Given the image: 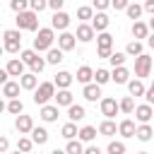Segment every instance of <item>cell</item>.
<instances>
[{
	"instance_id": "1",
	"label": "cell",
	"mask_w": 154,
	"mask_h": 154,
	"mask_svg": "<svg viewBox=\"0 0 154 154\" xmlns=\"http://www.w3.org/2000/svg\"><path fill=\"white\" fill-rule=\"evenodd\" d=\"M17 29H22V31H38V12H34V10L17 12Z\"/></svg>"
},
{
	"instance_id": "2",
	"label": "cell",
	"mask_w": 154,
	"mask_h": 154,
	"mask_svg": "<svg viewBox=\"0 0 154 154\" xmlns=\"http://www.w3.org/2000/svg\"><path fill=\"white\" fill-rule=\"evenodd\" d=\"M55 82H41L36 89H34V103L36 106H43V103H48L51 99H55Z\"/></svg>"
},
{
	"instance_id": "3",
	"label": "cell",
	"mask_w": 154,
	"mask_h": 154,
	"mask_svg": "<svg viewBox=\"0 0 154 154\" xmlns=\"http://www.w3.org/2000/svg\"><path fill=\"white\" fill-rule=\"evenodd\" d=\"M55 29L53 26H43V29H38L36 31V38H34V48L41 53V51H48V48H53V41H55V34H53Z\"/></svg>"
},
{
	"instance_id": "4",
	"label": "cell",
	"mask_w": 154,
	"mask_h": 154,
	"mask_svg": "<svg viewBox=\"0 0 154 154\" xmlns=\"http://www.w3.org/2000/svg\"><path fill=\"white\" fill-rule=\"evenodd\" d=\"M22 29H7L5 34H2V38H5V51L7 53H19V48H22V34H19Z\"/></svg>"
},
{
	"instance_id": "5",
	"label": "cell",
	"mask_w": 154,
	"mask_h": 154,
	"mask_svg": "<svg viewBox=\"0 0 154 154\" xmlns=\"http://www.w3.org/2000/svg\"><path fill=\"white\" fill-rule=\"evenodd\" d=\"M152 67H154V60L147 55V53H140L137 58H135V75L137 77H149V72H152Z\"/></svg>"
},
{
	"instance_id": "6",
	"label": "cell",
	"mask_w": 154,
	"mask_h": 154,
	"mask_svg": "<svg viewBox=\"0 0 154 154\" xmlns=\"http://www.w3.org/2000/svg\"><path fill=\"white\" fill-rule=\"evenodd\" d=\"M101 113H103L106 118H116V116L120 113V101H116V99H111V96L101 99Z\"/></svg>"
},
{
	"instance_id": "7",
	"label": "cell",
	"mask_w": 154,
	"mask_h": 154,
	"mask_svg": "<svg viewBox=\"0 0 154 154\" xmlns=\"http://www.w3.org/2000/svg\"><path fill=\"white\" fill-rule=\"evenodd\" d=\"M70 14L67 12H63V10H58V12H53V17H51V26L53 29H58V31H65L67 26H70Z\"/></svg>"
},
{
	"instance_id": "8",
	"label": "cell",
	"mask_w": 154,
	"mask_h": 154,
	"mask_svg": "<svg viewBox=\"0 0 154 154\" xmlns=\"http://www.w3.org/2000/svg\"><path fill=\"white\" fill-rule=\"evenodd\" d=\"M14 128H17V132H19V135H31V130H34V118H31V116L19 113V116H17V120H14Z\"/></svg>"
},
{
	"instance_id": "9",
	"label": "cell",
	"mask_w": 154,
	"mask_h": 154,
	"mask_svg": "<svg viewBox=\"0 0 154 154\" xmlns=\"http://www.w3.org/2000/svg\"><path fill=\"white\" fill-rule=\"evenodd\" d=\"M152 116H154V108H152V103H149V101H147V103L135 106V120H137V123H149V120H152Z\"/></svg>"
},
{
	"instance_id": "10",
	"label": "cell",
	"mask_w": 154,
	"mask_h": 154,
	"mask_svg": "<svg viewBox=\"0 0 154 154\" xmlns=\"http://www.w3.org/2000/svg\"><path fill=\"white\" fill-rule=\"evenodd\" d=\"M108 24H111V17H108L103 10H96V14L91 17V26L96 29V34H99V31H106Z\"/></svg>"
},
{
	"instance_id": "11",
	"label": "cell",
	"mask_w": 154,
	"mask_h": 154,
	"mask_svg": "<svg viewBox=\"0 0 154 154\" xmlns=\"http://www.w3.org/2000/svg\"><path fill=\"white\" fill-rule=\"evenodd\" d=\"M94 36H96V29L91 26V22H89V24H87V22L77 24V38H79L82 43H89Z\"/></svg>"
},
{
	"instance_id": "12",
	"label": "cell",
	"mask_w": 154,
	"mask_h": 154,
	"mask_svg": "<svg viewBox=\"0 0 154 154\" xmlns=\"http://www.w3.org/2000/svg\"><path fill=\"white\" fill-rule=\"evenodd\" d=\"M77 41H79V38H77V34H70L67 29H65V31H60V36H58V46H60L63 51H72V48L77 46Z\"/></svg>"
},
{
	"instance_id": "13",
	"label": "cell",
	"mask_w": 154,
	"mask_h": 154,
	"mask_svg": "<svg viewBox=\"0 0 154 154\" xmlns=\"http://www.w3.org/2000/svg\"><path fill=\"white\" fill-rule=\"evenodd\" d=\"M82 96H84L87 101H99V99H101V84H99V82H89V84H84Z\"/></svg>"
},
{
	"instance_id": "14",
	"label": "cell",
	"mask_w": 154,
	"mask_h": 154,
	"mask_svg": "<svg viewBox=\"0 0 154 154\" xmlns=\"http://www.w3.org/2000/svg\"><path fill=\"white\" fill-rule=\"evenodd\" d=\"M58 103H43L41 106V111H38V116H41V120H46V123H53V120H58Z\"/></svg>"
},
{
	"instance_id": "15",
	"label": "cell",
	"mask_w": 154,
	"mask_h": 154,
	"mask_svg": "<svg viewBox=\"0 0 154 154\" xmlns=\"http://www.w3.org/2000/svg\"><path fill=\"white\" fill-rule=\"evenodd\" d=\"M5 67H7V72H10L12 77H22V75H24V67H26V63H24L22 58H10Z\"/></svg>"
},
{
	"instance_id": "16",
	"label": "cell",
	"mask_w": 154,
	"mask_h": 154,
	"mask_svg": "<svg viewBox=\"0 0 154 154\" xmlns=\"http://www.w3.org/2000/svg\"><path fill=\"white\" fill-rule=\"evenodd\" d=\"M111 79H113L116 84H128V82H130V70H128L125 65H118V67H113Z\"/></svg>"
},
{
	"instance_id": "17",
	"label": "cell",
	"mask_w": 154,
	"mask_h": 154,
	"mask_svg": "<svg viewBox=\"0 0 154 154\" xmlns=\"http://www.w3.org/2000/svg\"><path fill=\"white\" fill-rule=\"evenodd\" d=\"M55 103H58V106H65V108L75 103V96H72L70 87H67V89H58V91H55Z\"/></svg>"
},
{
	"instance_id": "18",
	"label": "cell",
	"mask_w": 154,
	"mask_h": 154,
	"mask_svg": "<svg viewBox=\"0 0 154 154\" xmlns=\"http://www.w3.org/2000/svg\"><path fill=\"white\" fill-rule=\"evenodd\" d=\"M135 132H137L135 120L125 118V120H120V123H118V135H123V137H135Z\"/></svg>"
},
{
	"instance_id": "19",
	"label": "cell",
	"mask_w": 154,
	"mask_h": 154,
	"mask_svg": "<svg viewBox=\"0 0 154 154\" xmlns=\"http://www.w3.org/2000/svg\"><path fill=\"white\" fill-rule=\"evenodd\" d=\"M19 82H22V89H26V91H34V89L38 87V77H36V72H24V75L19 77Z\"/></svg>"
},
{
	"instance_id": "20",
	"label": "cell",
	"mask_w": 154,
	"mask_h": 154,
	"mask_svg": "<svg viewBox=\"0 0 154 154\" xmlns=\"http://www.w3.org/2000/svg\"><path fill=\"white\" fill-rule=\"evenodd\" d=\"M19 89H22V82H12V79H7V82L2 84V96H7V99H17V96H19Z\"/></svg>"
},
{
	"instance_id": "21",
	"label": "cell",
	"mask_w": 154,
	"mask_h": 154,
	"mask_svg": "<svg viewBox=\"0 0 154 154\" xmlns=\"http://www.w3.org/2000/svg\"><path fill=\"white\" fill-rule=\"evenodd\" d=\"M135 137H137L140 142H149V140L154 137V128H152L149 123H140V125H137V132H135Z\"/></svg>"
},
{
	"instance_id": "22",
	"label": "cell",
	"mask_w": 154,
	"mask_h": 154,
	"mask_svg": "<svg viewBox=\"0 0 154 154\" xmlns=\"http://www.w3.org/2000/svg\"><path fill=\"white\" fill-rule=\"evenodd\" d=\"M72 75L70 72H65V70H60V72H55V77H53V82H55V87L58 89H67L70 84H72Z\"/></svg>"
},
{
	"instance_id": "23",
	"label": "cell",
	"mask_w": 154,
	"mask_h": 154,
	"mask_svg": "<svg viewBox=\"0 0 154 154\" xmlns=\"http://www.w3.org/2000/svg\"><path fill=\"white\" fill-rule=\"evenodd\" d=\"M116 132H118V125L113 123V118L101 120V125H99V135H103V137H113Z\"/></svg>"
},
{
	"instance_id": "24",
	"label": "cell",
	"mask_w": 154,
	"mask_h": 154,
	"mask_svg": "<svg viewBox=\"0 0 154 154\" xmlns=\"http://www.w3.org/2000/svg\"><path fill=\"white\" fill-rule=\"evenodd\" d=\"M63 53H65V51H63L60 46H58V48H48V51H46V60H48V65H60V63L65 60Z\"/></svg>"
},
{
	"instance_id": "25",
	"label": "cell",
	"mask_w": 154,
	"mask_h": 154,
	"mask_svg": "<svg viewBox=\"0 0 154 154\" xmlns=\"http://www.w3.org/2000/svg\"><path fill=\"white\" fill-rule=\"evenodd\" d=\"M132 36H135V38H147V36H149V24L135 19V22H132Z\"/></svg>"
},
{
	"instance_id": "26",
	"label": "cell",
	"mask_w": 154,
	"mask_h": 154,
	"mask_svg": "<svg viewBox=\"0 0 154 154\" xmlns=\"http://www.w3.org/2000/svg\"><path fill=\"white\" fill-rule=\"evenodd\" d=\"M84 116H87V111H84V106H79V103H72V106H67V118L70 120H84Z\"/></svg>"
},
{
	"instance_id": "27",
	"label": "cell",
	"mask_w": 154,
	"mask_h": 154,
	"mask_svg": "<svg viewBox=\"0 0 154 154\" xmlns=\"http://www.w3.org/2000/svg\"><path fill=\"white\" fill-rule=\"evenodd\" d=\"M84 149H87V147H84V142H82L79 137H77V140L72 137V140H67V144H65V152H67V154H84Z\"/></svg>"
},
{
	"instance_id": "28",
	"label": "cell",
	"mask_w": 154,
	"mask_h": 154,
	"mask_svg": "<svg viewBox=\"0 0 154 154\" xmlns=\"http://www.w3.org/2000/svg\"><path fill=\"white\" fill-rule=\"evenodd\" d=\"M128 91L132 94V96H144V84H142V77H137V79H130L128 82Z\"/></svg>"
},
{
	"instance_id": "29",
	"label": "cell",
	"mask_w": 154,
	"mask_h": 154,
	"mask_svg": "<svg viewBox=\"0 0 154 154\" xmlns=\"http://www.w3.org/2000/svg\"><path fill=\"white\" fill-rule=\"evenodd\" d=\"M94 79V70L89 67V65H82L79 70H77V82H82V84H89Z\"/></svg>"
},
{
	"instance_id": "30",
	"label": "cell",
	"mask_w": 154,
	"mask_h": 154,
	"mask_svg": "<svg viewBox=\"0 0 154 154\" xmlns=\"http://www.w3.org/2000/svg\"><path fill=\"white\" fill-rule=\"evenodd\" d=\"M5 111L7 113H12V116H19L22 111H24V103H22V99L17 96V99H7V106H5Z\"/></svg>"
},
{
	"instance_id": "31",
	"label": "cell",
	"mask_w": 154,
	"mask_h": 154,
	"mask_svg": "<svg viewBox=\"0 0 154 154\" xmlns=\"http://www.w3.org/2000/svg\"><path fill=\"white\" fill-rule=\"evenodd\" d=\"M96 132H99V130H96L94 125H84V128H79V135H77V137H79L82 142H91V140H96Z\"/></svg>"
},
{
	"instance_id": "32",
	"label": "cell",
	"mask_w": 154,
	"mask_h": 154,
	"mask_svg": "<svg viewBox=\"0 0 154 154\" xmlns=\"http://www.w3.org/2000/svg\"><path fill=\"white\" fill-rule=\"evenodd\" d=\"M31 140H34L38 147H41V144H46V142H48V130H46V128H36V125H34V130H31Z\"/></svg>"
},
{
	"instance_id": "33",
	"label": "cell",
	"mask_w": 154,
	"mask_h": 154,
	"mask_svg": "<svg viewBox=\"0 0 154 154\" xmlns=\"http://www.w3.org/2000/svg\"><path fill=\"white\" fill-rule=\"evenodd\" d=\"M46 65H48V60H46V58H41L38 53L29 60V67H31V72H36V75H38V72H43V67H46Z\"/></svg>"
},
{
	"instance_id": "34",
	"label": "cell",
	"mask_w": 154,
	"mask_h": 154,
	"mask_svg": "<svg viewBox=\"0 0 154 154\" xmlns=\"http://www.w3.org/2000/svg\"><path fill=\"white\" fill-rule=\"evenodd\" d=\"M96 43H99V48H113V36L108 31H99L96 34Z\"/></svg>"
},
{
	"instance_id": "35",
	"label": "cell",
	"mask_w": 154,
	"mask_h": 154,
	"mask_svg": "<svg viewBox=\"0 0 154 154\" xmlns=\"http://www.w3.org/2000/svg\"><path fill=\"white\" fill-rule=\"evenodd\" d=\"M120 113H125V116L135 113V99H132V94H130V96H123V99H120Z\"/></svg>"
},
{
	"instance_id": "36",
	"label": "cell",
	"mask_w": 154,
	"mask_h": 154,
	"mask_svg": "<svg viewBox=\"0 0 154 154\" xmlns=\"http://www.w3.org/2000/svg\"><path fill=\"white\" fill-rule=\"evenodd\" d=\"M60 135H63L65 140H72V137H77V135H79V130H77V125H75V120L65 123V125H63V130H60Z\"/></svg>"
},
{
	"instance_id": "37",
	"label": "cell",
	"mask_w": 154,
	"mask_h": 154,
	"mask_svg": "<svg viewBox=\"0 0 154 154\" xmlns=\"http://www.w3.org/2000/svg\"><path fill=\"white\" fill-rule=\"evenodd\" d=\"M34 147H36V142H34L31 137H19V140H17V152H24V154H29Z\"/></svg>"
},
{
	"instance_id": "38",
	"label": "cell",
	"mask_w": 154,
	"mask_h": 154,
	"mask_svg": "<svg viewBox=\"0 0 154 154\" xmlns=\"http://www.w3.org/2000/svg\"><path fill=\"white\" fill-rule=\"evenodd\" d=\"M125 12H128V17H130V19H140V17H142V12H144V5L130 2V5L125 7Z\"/></svg>"
},
{
	"instance_id": "39",
	"label": "cell",
	"mask_w": 154,
	"mask_h": 154,
	"mask_svg": "<svg viewBox=\"0 0 154 154\" xmlns=\"http://www.w3.org/2000/svg\"><path fill=\"white\" fill-rule=\"evenodd\" d=\"M125 53H128V55H135V58H137V55L142 53V41H140V38L130 41V43L125 46Z\"/></svg>"
},
{
	"instance_id": "40",
	"label": "cell",
	"mask_w": 154,
	"mask_h": 154,
	"mask_svg": "<svg viewBox=\"0 0 154 154\" xmlns=\"http://www.w3.org/2000/svg\"><path fill=\"white\" fill-rule=\"evenodd\" d=\"M94 17V5L89 7V5H82V7H77V19H91Z\"/></svg>"
},
{
	"instance_id": "41",
	"label": "cell",
	"mask_w": 154,
	"mask_h": 154,
	"mask_svg": "<svg viewBox=\"0 0 154 154\" xmlns=\"http://www.w3.org/2000/svg\"><path fill=\"white\" fill-rule=\"evenodd\" d=\"M94 82H99V84L103 87L106 82H111V72H108V70H103V67H99V70L94 72Z\"/></svg>"
},
{
	"instance_id": "42",
	"label": "cell",
	"mask_w": 154,
	"mask_h": 154,
	"mask_svg": "<svg viewBox=\"0 0 154 154\" xmlns=\"http://www.w3.org/2000/svg\"><path fill=\"white\" fill-rule=\"evenodd\" d=\"M10 7H12V12H24V10H31V7H29V0H10Z\"/></svg>"
},
{
	"instance_id": "43",
	"label": "cell",
	"mask_w": 154,
	"mask_h": 154,
	"mask_svg": "<svg viewBox=\"0 0 154 154\" xmlns=\"http://www.w3.org/2000/svg\"><path fill=\"white\" fill-rule=\"evenodd\" d=\"M125 55H128V53H118V51H116V53H111L108 63H111L113 67H118V65H125Z\"/></svg>"
},
{
	"instance_id": "44",
	"label": "cell",
	"mask_w": 154,
	"mask_h": 154,
	"mask_svg": "<svg viewBox=\"0 0 154 154\" xmlns=\"http://www.w3.org/2000/svg\"><path fill=\"white\" fill-rule=\"evenodd\" d=\"M106 152H108V154H123V152H125V144H123V142H116V140H113V142H108Z\"/></svg>"
},
{
	"instance_id": "45",
	"label": "cell",
	"mask_w": 154,
	"mask_h": 154,
	"mask_svg": "<svg viewBox=\"0 0 154 154\" xmlns=\"http://www.w3.org/2000/svg\"><path fill=\"white\" fill-rule=\"evenodd\" d=\"M29 7H31L34 12H43V10L48 7V0H29Z\"/></svg>"
},
{
	"instance_id": "46",
	"label": "cell",
	"mask_w": 154,
	"mask_h": 154,
	"mask_svg": "<svg viewBox=\"0 0 154 154\" xmlns=\"http://www.w3.org/2000/svg\"><path fill=\"white\" fill-rule=\"evenodd\" d=\"M91 5H94V10H106V7H111V0H91Z\"/></svg>"
},
{
	"instance_id": "47",
	"label": "cell",
	"mask_w": 154,
	"mask_h": 154,
	"mask_svg": "<svg viewBox=\"0 0 154 154\" xmlns=\"http://www.w3.org/2000/svg\"><path fill=\"white\" fill-rule=\"evenodd\" d=\"M130 5V0H111V7L113 10H125Z\"/></svg>"
},
{
	"instance_id": "48",
	"label": "cell",
	"mask_w": 154,
	"mask_h": 154,
	"mask_svg": "<svg viewBox=\"0 0 154 154\" xmlns=\"http://www.w3.org/2000/svg\"><path fill=\"white\" fill-rule=\"evenodd\" d=\"M63 5H65V0H48V7H51L53 12H58V10H63Z\"/></svg>"
},
{
	"instance_id": "49",
	"label": "cell",
	"mask_w": 154,
	"mask_h": 154,
	"mask_svg": "<svg viewBox=\"0 0 154 154\" xmlns=\"http://www.w3.org/2000/svg\"><path fill=\"white\" fill-rule=\"evenodd\" d=\"M111 53H113L111 48H96V55H99V58H106V60H108V58H111Z\"/></svg>"
},
{
	"instance_id": "50",
	"label": "cell",
	"mask_w": 154,
	"mask_h": 154,
	"mask_svg": "<svg viewBox=\"0 0 154 154\" xmlns=\"http://www.w3.org/2000/svg\"><path fill=\"white\" fill-rule=\"evenodd\" d=\"M144 99H147V101H149V103L154 106V82H152V87H149V89L144 91Z\"/></svg>"
},
{
	"instance_id": "51",
	"label": "cell",
	"mask_w": 154,
	"mask_h": 154,
	"mask_svg": "<svg viewBox=\"0 0 154 154\" xmlns=\"http://www.w3.org/2000/svg\"><path fill=\"white\" fill-rule=\"evenodd\" d=\"M10 77H12V75L7 72V67H5V70H0V82H2V84H5V82H7Z\"/></svg>"
},
{
	"instance_id": "52",
	"label": "cell",
	"mask_w": 154,
	"mask_h": 154,
	"mask_svg": "<svg viewBox=\"0 0 154 154\" xmlns=\"http://www.w3.org/2000/svg\"><path fill=\"white\" fill-rule=\"evenodd\" d=\"M7 147H10V142H7V137H0V152H2V154L7 152Z\"/></svg>"
},
{
	"instance_id": "53",
	"label": "cell",
	"mask_w": 154,
	"mask_h": 154,
	"mask_svg": "<svg viewBox=\"0 0 154 154\" xmlns=\"http://www.w3.org/2000/svg\"><path fill=\"white\" fill-rule=\"evenodd\" d=\"M144 12L154 14V0H147V2H144Z\"/></svg>"
},
{
	"instance_id": "54",
	"label": "cell",
	"mask_w": 154,
	"mask_h": 154,
	"mask_svg": "<svg viewBox=\"0 0 154 154\" xmlns=\"http://www.w3.org/2000/svg\"><path fill=\"white\" fill-rule=\"evenodd\" d=\"M84 154H99V147H94V144H89V147L84 149Z\"/></svg>"
},
{
	"instance_id": "55",
	"label": "cell",
	"mask_w": 154,
	"mask_h": 154,
	"mask_svg": "<svg viewBox=\"0 0 154 154\" xmlns=\"http://www.w3.org/2000/svg\"><path fill=\"white\" fill-rule=\"evenodd\" d=\"M147 46H149V48H152V51H154V31H152V34H149V36H147Z\"/></svg>"
},
{
	"instance_id": "56",
	"label": "cell",
	"mask_w": 154,
	"mask_h": 154,
	"mask_svg": "<svg viewBox=\"0 0 154 154\" xmlns=\"http://www.w3.org/2000/svg\"><path fill=\"white\" fill-rule=\"evenodd\" d=\"M149 29L154 31V14H152V19H149Z\"/></svg>"
}]
</instances>
